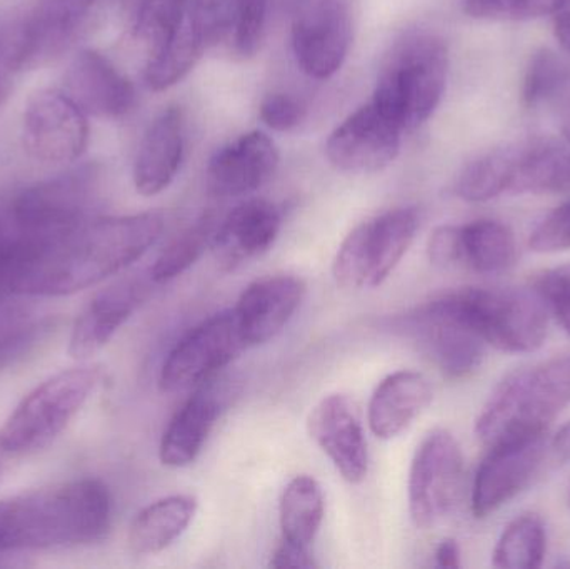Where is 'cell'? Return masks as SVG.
I'll list each match as a JSON object with an SVG mask.
<instances>
[{
  "instance_id": "cell-1",
  "label": "cell",
  "mask_w": 570,
  "mask_h": 569,
  "mask_svg": "<svg viewBox=\"0 0 570 569\" xmlns=\"http://www.w3.org/2000/svg\"><path fill=\"white\" fill-rule=\"evenodd\" d=\"M163 230L160 213L90 217L32 251L13 271L7 297H62L89 290L139 261Z\"/></svg>"
},
{
  "instance_id": "cell-2",
  "label": "cell",
  "mask_w": 570,
  "mask_h": 569,
  "mask_svg": "<svg viewBox=\"0 0 570 569\" xmlns=\"http://www.w3.org/2000/svg\"><path fill=\"white\" fill-rule=\"evenodd\" d=\"M112 527V494L80 478L0 501V551L90 547Z\"/></svg>"
},
{
  "instance_id": "cell-3",
  "label": "cell",
  "mask_w": 570,
  "mask_h": 569,
  "mask_svg": "<svg viewBox=\"0 0 570 569\" xmlns=\"http://www.w3.org/2000/svg\"><path fill=\"white\" fill-rule=\"evenodd\" d=\"M570 404V354L505 376L485 401L475 434L485 447L529 434L548 433Z\"/></svg>"
},
{
  "instance_id": "cell-4",
  "label": "cell",
  "mask_w": 570,
  "mask_h": 569,
  "mask_svg": "<svg viewBox=\"0 0 570 569\" xmlns=\"http://www.w3.org/2000/svg\"><path fill=\"white\" fill-rule=\"evenodd\" d=\"M449 50L434 33H414L392 49L375 82L372 102L402 130L431 119L448 86Z\"/></svg>"
},
{
  "instance_id": "cell-5",
  "label": "cell",
  "mask_w": 570,
  "mask_h": 569,
  "mask_svg": "<svg viewBox=\"0 0 570 569\" xmlns=\"http://www.w3.org/2000/svg\"><path fill=\"white\" fill-rule=\"evenodd\" d=\"M100 380L99 367L80 366L43 381L0 428V451L19 458L46 450L86 406Z\"/></svg>"
},
{
  "instance_id": "cell-6",
  "label": "cell",
  "mask_w": 570,
  "mask_h": 569,
  "mask_svg": "<svg viewBox=\"0 0 570 569\" xmlns=\"http://www.w3.org/2000/svg\"><path fill=\"white\" fill-rule=\"evenodd\" d=\"M421 229L417 207H395L364 220L342 241L332 274L344 290H374L389 279Z\"/></svg>"
},
{
  "instance_id": "cell-7",
  "label": "cell",
  "mask_w": 570,
  "mask_h": 569,
  "mask_svg": "<svg viewBox=\"0 0 570 569\" xmlns=\"http://www.w3.org/2000/svg\"><path fill=\"white\" fill-rule=\"evenodd\" d=\"M397 330L449 380L472 376L484 363L488 343L462 310L454 291L399 317Z\"/></svg>"
},
{
  "instance_id": "cell-8",
  "label": "cell",
  "mask_w": 570,
  "mask_h": 569,
  "mask_svg": "<svg viewBox=\"0 0 570 569\" xmlns=\"http://www.w3.org/2000/svg\"><path fill=\"white\" fill-rule=\"evenodd\" d=\"M454 293L488 346L512 354L544 346L549 311L538 294L512 287H464Z\"/></svg>"
},
{
  "instance_id": "cell-9",
  "label": "cell",
  "mask_w": 570,
  "mask_h": 569,
  "mask_svg": "<svg viewBox=\"0 0 570 569\" xmlns=\"http://www.w3.org/2000/svg\"><path fill=\"white\" fill-rule=\"evenodd\" d=\"M226 36L223 0H184L174 19L149 42L144 80L150 90L170 89L197 66L207 47Z\"/></svg>"
},
{
  "instance_id": "cell-10",
  "label": "cell",
  "mask_w": 570,
  "mask_h": 569,
  "mask_svg": "<svg viewBox=\"0 0 570 569\" xmlns=\"http://www.w3.org/2000/svg\"><path fill=\"white\" fill-rule=\"evenodd\" d=\"M464 488V457L454 434L434 430L419 444L409 471V513L422 530L454 513Z\"/></svg>"
},
{
  "instance_id": "cell-11",
  "label": "cell",
  "mask_w": 570,
  "mask_h": 569,
  "mask_svg": "<svg viewBox=\"0 0 570 569\" xmlns=\"http://www.w3.org/2000/svg\"><path fill=\"white\" fill-rule=\"evenodd\" d=\"M249 350L234 310L220 311L190 330L173 347L160 367L164 393H180L203 386Z\"/></svg>"
},
{
  "instance_id": "cell-12",
  "label": "cell",
  "mask_w": 570,
  "mask_h": 569,
  "mask_svg": "<svg viewBox=\"0 0 570 569\" xmlns=\"http://www.w3.org/2000/svg\"><path fill=\"white\" fill-rule=\"evenodd\" d=\"M100 0H39L13 32L12 70L46 66L92 26Z\"/></svg>"
},
{
  "instance_id": "cell-13",
  "label": "cell",
  "mask_w": 570,
  "mask_h": 569,
  "mask_svg": "<svg viewBox=\"0 0 570 569\" xmlns=\"http://www.w3.org/2000/svg\"><path fill=\"white\" fill-rule=\"evenodd\" d=\"M354 0H314L292 23V50L302 72L325 80L341 70L354 39Z\"/></svg>"
},
{
  "instance_id": "cell-14",
  "label": "cell",
  "mask_w": 570,
  "mask_h": 569,
  "mask_svg": "<svg viewBox=\"0 0 570 569\" xmlns=\"http://www.w3.org/2000/svg\"><path fill=\"white\" fill-rule=\"evenodd\" d=\"M548 433L529 434L489 447L472 487V513L488 518L534 481L548 457Z\"/></svg>"
},
{
  "instance_id": "cell-15",
  "label": "cell",
  "mask_w": 570,
  "mask_h": 569,
  "mask_svg": "<svg viewBox=\"0 0 570 569\" xmlns=\"http://www.w3.org/2000/svg\"><path fill=\"white\" fill-rule=\"evenodd\" d=\"M22 140L40 163H73L89 146L87 114L66 92L40 90L23 112Z\"/></svg>"
},
{
  "instance_id": "cell-16",
  "label": "cell",
  "mask_w": 570,
  "mask_h": 569,
  "mask_svg": "<svg viewBox=\"0 0 570 569\" xmlns=\"http://www.w3.org/2000/svg\"><path fill=\"white\" fill-rule=\"evenodd\" d=\"M404 130L367 102L335 127L325 144L328 163L347 174H374L397 159Z\"/></svg>"
},
{
  "instance_id": "cell-17",
  "label": "cell",
  "mask_w": 570,
  "mask_h": 569,
  "mask_svg": "<svg viewBox=\"0 0 570 569\" xmlns=\"http://www.w3.org/2000/svg\"><path fill=\"white\" fill-rule=\"evenodd\" d=\"M307 430L342 480L364 483L368 473L367 441L357 406L347 394H328L321 400L308 414Z\"/></svg>"
},
{
  "instance_id": "cell-18",
  "label": "cell",
  "mask_w": 570,
  "mask_h": 569,
  "mask_svg": "<svg viewBox=\"0 0 570 569\" xmlns=\"http://www.w3.org/2000/svg\"><path fill=\"white\" fill-rule=\"evenodd\" d=\"M502 196L570 190V146L556 139L518 140L495 147Z\"/></svg>"
},
{
  "instance_id": "cell-19",
  "label": "cell",
  "mask_w": 570,
  "mask_h": 569,
  "mask_svg": "<svg viewBox=\"0 0 570 569\" xmlns=\"http://www.w3.org/2000/svg\"><path fill=\"white\" fill-rule=\"evenodd\" d=\"M277 166L279 150L267 134H243L214 154L207 166V190L219 199L249 196L269 183Z\"/></svg>"
},
{
  "instance_id": "cell-20",
  "label": "cell",
  "mask_w": 570,
  "mask_h": 569,
  "mask_svg": "<svg viewBox=\"0 0 570 569\" xmlns=\"http://www.w3.org/2000/svg\"><path fill=\"white\" fill-rule=\"evenodd\" d=\"M283 213L266 199H249L234 207L214 230L217 266L234 271L266 254L279 237Z\"/></svg>"
},
{
  "instance_id": "cell-21",
  "label": "cell",
  "mask_w": 570,
  "mask_h": 569,
  "mask_svg": "<svg viewBox=\"0 0 570 569\" xmlns=\"http://www.w3.org/2000/svg\"><path fill=\"white\" fill-rule=\"evenodd\" d=\"M305 291L304 279L295 274H274L249 284L234 307L247 347L269 343L283 333L301 307Z\"/></svg>"
},
{
  "instance_id": "cell-22",
  "label": "cell",
  "mask_w": 570,
  "mask_h": 569,
  "mask_svg": "<svg viewBox=\"0 0 570 569\" xmlns=\"http://www.w3.org/2000/svg\"><path fill=\"white\" fill-rule=\"evenodd\" d=\"M149 286L140 279H120L100 290L77 317L69 340V354L77 361L96 356L117 331L142 306Z\"/></svg>"
},
{
  "instance_id": "cell-23",
  "label": "cell",
  "mask_w": 570,
  "mask_h": 569,
  "mask_svg": "<svg viewBox=\"0 0 570 569\" xmlns=\"http://www.w3.org/2000/svg\"><path fill=\"white\" fill-rule=\"evenodd\" d=\"M66 94L90 116L119 119L136 106L134 84L97 50L77 53L66 73Z\"/></svg>"
},
{
  "instance_id": "cell-24",
  "label": "cell",
  "mask_w": 570,
  "mask_h": 569,
  "mask_svg": "<svg viewBox=\"0 0 570 569\" xmlns=\"http://www.w3.org/2000/svg\"><path fill=\"white\" fill-rule=\"evenodd\" d=\"M227 396L229 391L217 383L216 377L197 387L164 431L159 447L164 467L186 468L199 458L226 406Z\"/></svg>"
},
{
  "instance_id": "cell-25",
  "label": "cell",
  "mask_w": 570,
  "mask_h": 569,
  "mask_svg": "<svg viewBox=\"0 0 570 569\" xmlns=\"http://www.w3.org/2000/svg\"><path fill=\"white\" fill-rule=\"evenodd\" d=\"M186 150V120L179 107L154 119L140 140L134 163V186L140 196L164 193L176 179Z\"/></svg>"
},
{
  "instance_id": "cell-26",
  "label": "cell",
  "mask_w": 570,
  "mask_h": 569,
  "mask_svg": "<svg viewBox=\"0 0 570 569\" xmlns=\"http://www.w3.org/2000/svg\"><path fill=\"white\" fill-rule=\"evenodd\" d=\"M434 391L424 374L397 371L379 383L368 401L367 421L379 440H394L431 406Z\"/></svg>"
},
{
  "instance_id": "cell-27",
  "label": "cell",
  "mask_w": 570,
  "mask_h": 569,
  "mask_svg": "<svg viewBox=\"0 0 570 569\" xmlns=\"http://www.w3.org/2000/svg\"><path fill=\"white\" fill-rule=\"evenodd\" d=\"M196 498L176 494L144 508L130 524L129 547L140 557L163 553L176 543L196 518Z\"/></svg>"
},
{
  "instance_id": "cell-28",
  "label": "cell",
  "mask_w": 570,
  "mask_h": 569,
  "mask_svg": "<svg viewBox=\"0 0 570 569\" xmlns=\"http://www.w3.org/2000/svg\"><path fill=\"white\" fill-rule=\"evenodd\" d=\"M515 263L518 244L505 224L481 219L458 226V266L494 276L508 273Z\"/></svg>"
},
{
  "instance_id": "cell-29",
  "label": "cell",
  "mask_w": 570,
  "mask_h": 569,
  "mask_svg": "<svg viewBox=\"0 0 570 569\" xmlns=\"http://www.w3.org/2000/svg\"><path fill=\"white\" fill-rule=\"evenodd\" d=\"M524 100L531 109L554 119L570 146V62L552 50L532 57L524 82Z\"/></svg>"
},
{
  "instance_id": "cell-30",
  "label": "cell",
  "mask_w": 570,
  "mask_h": 569,
  "mask_svg": "<svg viewBox=\"0 0 570 569\" xmlns=\"http://www.w3.org/2000/svg\"><path fill=\"white\" fill-rule=\"evenodd\" d=\"M324 513L325 501L321 484L307 474L295 477L288 481L281 497L283 540L297 547H311L321 530Z\"/></svg>"
},
{
  "instance_id": "cell-31",
  "label": "cell",
  "mask_w": 570,
  "mask_h": 569,
  "mask_svg": "<svg viewBox=\"0 0 570 569\" xmlns=\"http://www.w3.org/2000/svg\"><path fill=\"white\" fill-rule=\"evenodd\" d=\"M548 553V533L535 514H522L505 527L492 553L501 569H538Z\"/></svg>"
},
{
  "instance_id": "cell-32",
  "label": "cell",
  "mask_w": 570,
  "mask_h": 569,
  "mask_svg": "<svg viewBox=\"0 0 570 569\" xmlns=\"http://www.w3.org/2000/svg\"><path fill=\"white\" fill-rule=\"evenodd\" d=\"M216 227V220L207 214L170 241L150 267V281L154 284H166L183 276L210 247Z\"/></svg>"
},
{
  "instance_id": "cell-33",
  "label": "cell",
  "mask_w": 570,
  "mask_h": 569,
  "mask_svg": "<svg viewBox=\"0 0 570 569\" xmlns=\"http://www.w3.org/2000/svg\"><path fill=\"white\" fill-rule=\"evenodd\" d=\"M226 37L236 56L253 57L266 32L269 0H223Z\"/></svg>"
},
{
  "instance_id": "cell-34",
  "label": "cell",
  "mask_w": 570,
  "mask_h": 569,
  "mask_svg": "<svg viewBox=\"0 0 570 569\" xmlns=\"http://www.w3.org/2000/svg\"><path fill=\"white\" fill-rule=\"evenodd\" d=\"M56 323L50 317H16L0 324V371L22 363L46 343Z\"/></svg>"
},
{
  "instance_id": "cell-35",
  "label": "cell",
  "mask_w": 570,
  "mask_h": 569,
  "mask_svg": "<svg viewBox=\"0 0 570 569\" xmlns=\"http://www.w3.org/2000/svg\"><path fill=\"white\" fill-rule=\"evenodd\" d=\"M570 0H464V12L472 19L522 22L561 12Z\"/></svg>"
},
{
  "instance_id": "cell-36",
  "label": "cell",
  "mask_w": 570,
  "mask_h": 569,
  "mask_svg": "<svg viewBox=\"0 0 570 569\" xmlns=\"http://www.w3.org/2000/svg\"><path fill=\"white\" fill-rule=\"evenodd\" d=\"M534 293L570 336V264L542 273L534 281Z\"/></svg>"
},
{
  "instance_id": "cell-37",
  "label": "cell",
  "mask_w": 570,
  "mask_h": 569,
  "mask_svg": "<svg viewBox=\"0 0 570 569\" xmlns=\"http://www.w3.org/2000/svg\"><path fill=\"white\" fill-rule=\"evenodd\" d=\"M529 246L535 253L552 254L570 249V200L556 207L531 234Z\"/></svg>"
},
{
  "instance_id": "cell-38",
  "label": "cell",
  "mask_w": 570,
  "mask_h": 569,
  "mask_svg": "<svg viewBox=\"0 0 570 569\" xmlns=\"http://www.w3.org/2000/svg\"><path fill=\"white\" fill-rule=\"evenodd\" d=\"M307 107L297 97L285 92H273L264 97L259 117L269 129L288 133L304 122Z\"/></svg>"
},
{
  "instance_id": "cell-39",
  "label": "cell",
  "mask_w": 570,
  "mask_h": 569,
  "mask_svg": "<svg viewBox=\"0 0 570 569\" xmlns=\"http://www.w3.org/2000/svg\"><path fill=\"white\" fill-rule=\"evenodd\" d=\"M271 568L284 569H312L317 568L314 557H312L308 548L297 547V545L287 543L283 540V543L276 548L273 557H271Z\"/></svg>"
},
{
  "instance_id": "cell-40",
  "label": "cell",
  "mask_w": 570,
  "mask_h": 569,
  "mask_svg": "<svg viewBox=\"0 0 570 569\" xmlns=\"http://www.w3.org/2000/svg\"><path fill=\"white\" fill-rule=\"evenodd\" d=\"M13 72L10 67V40L9 33L0 32V107L6 100L10 89L9 73Z\"/></svg>"
},
{
  "instance_id": "cell-41",
  "label": "cell",
  "mask_w": 570,
  "mask_h": 569,
  "mask_svg": "<svg viewBox=\"0 0 570 569\" xmlns=\"http://www.w3.org/2000/svg\"><path fill=\"white\" fill-rule=\"evenodd\" d=\"M435 565L441 568L461 567V548L454 538H445L435 550Z\"/></svg>"
},
{
  "instance_id": "cell-42",
  "label": "cell",
  "mask_w": 570,
  "mask_h": 569,
  "mask_svg": "<svg viewBox=\"0 0 570 569\" xmlns=\"http://www.w3.org/2000/svg\"><path fill=\"white\" fill-rule=\"evenodd\" d=\"M554 30L559 42L570 53V3L556 13Z\"/></svg>"
},
{
  "instance_id": "cell-43",
  "label": "cell",
  "mask_w": 570,
  "mask_h": 569,
  "mask_svg": "<svg viewBox=\"0 0 570 569\" xmlns=\"http://www.w3.org/2000/svg\"><path fill=\"white\" fill-rule=\"evenodd\" d=\"M147 2L149 0H120V7H122L124 17L129 22L130 30H134L139 22Z\"/></svg>"
},
{
  "instance_id": "cell-44",
  "label": "cell",
  "mask_w": 570,
  "mask_h": 569,
  "mask_svg": "<svg viewBox=\"0 0 570 569\" xmlns=\"http://www.w3.org/2000/svg\"><path fill=\"white\" fill-rule=\"evenodd\" d=\"M551 448L556 451V454L564 458V460L570 458V423L562 428L561 433H558V436L551 443Z\"/></svg>"
},
{
  "instance_id": "cell-45",
  "label": "cell",
  "mask_w": 570,
  "mask_h": 569,
  "mask_svg": "<svg viewBox=\"0 0 570 569\" xmlns=\"http://www.w3.org/2000/svg\"><path fill=\"white\" fill-rule=\"evenodd\" d=\"M569 504H570V497H569Z\"/></svg>"
}]
</instances>
